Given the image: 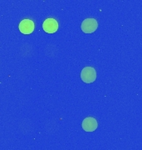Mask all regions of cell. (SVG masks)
<instances>
[{"instance_id": "3957f363", "label": "cell", "mask_w": 142, "mask_h": 150, "mask_svg": "<svg viewBox=\"0 0 142 150\" xmlns=\"http://www.w3.org/2000/svg\"><path fill=\"white\" fill-rule=\"evenodd\" d=\"M42 28L47 33H54L58 29V21L54 18H47L42 23Z\"/></svg>"}, {"instance_id": "5b68a950", "label": "cell", "mask_w": 142, "mask_h": 150, "mask_svg": "<svg viewBox=\"0 0 142 150\" xmlns=\"http://www.w3.org/2000/svg\"><path fill=\"white\" fill-rule=\"evenodd\" d=\"M82 127L86 132H93L97 129L98 123H97V121L96 120V118L87 117L82 121Z\"/></svg>"}, {"instance_id": "7a4b0ae2", "label": "cell", "mask_w": 142, "mask_h": 150, "mask_svg": "<svg viewBox=\"0 0 142 150\" xmlns=\"http://www.w3.org/2000/svg\"><path fill=\"white\" fill-rule=\"evenodd\" d=\"M98 28V23L95 18H86L82 21L81 28L85 33H91Z\"/></svg>"}, {"instance_id": "277c9868", "label": "cell", "mask_w": 142, "mask_h": 150, "mask_svg": "<svg viewBox=\"0 0 142 150\" xmlns=\"http://www.w3.org/2000/svg\"><path fill=\"white\" fill-rule=\"evenodd\" d=\"M19 30L23 34H30L34 30V23L31 19H23L19 23Z\"/></svg>"}, {"instance_id": "6da1fadb", "label": "cell", "mask_w": 142, "mask_h": 150, "mask_svg": "<svg viewBox=\"0 0 142 150\" xmlns=\"http://www.w3.org/2000/svg\"><path fill=\"white\" fill-rule=\"evenodd\" d=\"M81 79L86 83H91L96 79V72L92 67H85L81 72Z\"/></svg>"}]
</instances>
